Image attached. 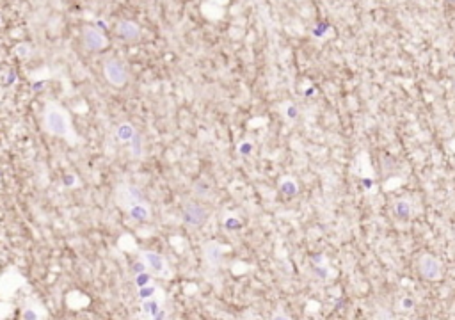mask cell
Returning a JSON list of instances; mask_svg holds the SVG:
<instances>
[{
  "instance_id": "cell-1",
  "label": "cell",
  "mask_w": 455,
  "mask_h": 320,
  "mask_svg": "<svg viewBox=\"0 0 455 320\" xmlns=\"http://www.w3.org/2000/svg\"><path fill=\"white\" fill-rule=\"evenodd\" d=\"M43 128H45L46 134L53 135V137H61L64 141L71 142V144H75L78 141L73 132V127L70 123L68 112L53 102H48L45 105V110H43Z\"/></svg>"
},
{
  "instance_id": "cell-2",
  "label": "cell",
  "mask_w": 455,
  "mask_h": 320,
  "mask_svg": "<svg viewBox=\"0 0 455 320\" xmlns=\"http://www.w3.org/2000/svg\"><path fill=\"white\" fill-rule=\"evenodd\" d=\"M103 75H105L107 82L114 88H123L128 80V71L119 59H107L103 63Z\"/></svg>"
},
{
  "instance_id": "cell-3",
  "label": "cell",
  "mask_w": 455,
  "mask_h": 320,
  "mask_svg": "<svg viewBox=\"0 0 455 320\" xmlns=\"http://www.w3.org/2000/svg\"><path fill=\"white\" fill-rule=\"evenodd\" d=\"M140 260L146 264V269H150V271L153 272L155 276H158V278L169 279L173 276L171 269H169V265H167V260H165L162 254L155 253V251H143V253H140Z\"/></svg>"
},
{
  "instance_id": "cell-4",
  "label": "cell",
  "mask_w": 455,
  "mask_h": 320,
  "mask_svg": "<svg viewBox=\"0 0 455 320\" xmlns=\"http://www.w3.org/2000/svg\"><path fill=\"white\" fill-rule=\"evenodd\" d=\"M208 217H210V212H208L207 207H203V205L187 203L185 207H183L182 219L187 226H190V228H201V226L208 221Z\"/></svg>"
},
{
  "instance_id": "cell-5",
  "label": "cell",
  "mask_w": 455,
  "mask_h": 320,
  "mask_svg": "<svg viewBox=\"0 0 455 320\" xmlns=\"http://www.w3.org/2000/svg\"><path fill=\"white\" fill-rule=\"evenodd\" d=\"M116 201H118L119 207L126 212L128 208H132L133 205L143 203L144 197H143L140 190L137 189L135 185H130V183H121V185L118 187V190H116Z\"/></svg>"
},
{
  "instance_id": "cell-6",
  "label": "cell",
  "mask_w": 455,
  "mask_h": 320,
  "mask_svg": "<svg viewBox=\"0 0 455 320\" xmlns=\"http://www.w3.org/2000/svg\"><path fill=\"white\" fill-rule=\"evenodd\" d=\"M82 41H84L86 48L91 50V52H102L109 45V39L105 38V34L100 28L91 27V25L84 27V31H82Z\"/></svg>"
},
{
  "instance_id": "cell-7",
  "label": "cell",
  "mask_w": 455,
  "mask_h": 320,
  "mask_svg": "<svg viewBox=\"0 0 455 320\" xmlns=\"http://www.w3.org/2000/svg\"><path fill=\"white\" fill-rule=\"evenodd\" d=\"M418 269H420V274L423 276L429 281H438L441 279L443 274V265L441 261L438 260L432 254H425V256L420 258V264H418Z\"/></svg>"
},
{
  "instance_id": "cell-8",
  "label": "cell",
  "mask_w": 455,
  "mask_h": 320,
  "mask_svg": "<svg viewBox=\"0 0 455 320\" xmlns=\"http://www.w3.org/2000/svg\"><path fill=\"white\" fill-rule=\"evenodd\" d=\"M21 285H23V278H21L14 269H11V271H7L6 274L0 276V296L7 299V297L13 296V294L18 290V286H21Z\"/></svg>"
},
{
  "instance_id": "cell-9",
  "label": "cell",
  "mask_w": 455,
  "mask_h": 320,
  "mask_svg": "<svg viewBox=\"0 0 455 320\" xmlns=\"http://www.w3.org/2000/svg\"><path fill=\"white\" fill-rule=\"evenodd\" d=\"M116 32L125 41H137L140 38V34H143L140 27L132 20H119L118 25H116Z\"/></svg>"
},
{
  "instance_id": "cell-10",
  "label": "cell",
  "mask_w": 455,
  "mask_h": 320,
  "mask_svg": "<svg viewBox=\"0 0 455 320\" xmlns=\"http://www.w3.org/2000/svg\"><path fill=\"white\" fill-rule=\"evenodd\" d=\"M203 254H205V260L210 267H217L221 264V258H222V247L221 244L217 242H207L203 247Z\"/></svg>"
},
{
  "instance_id": "cell-11",
  "label": "cell",
  "mask_w": 455,
  "mask_h": 320,
  "mask_svg": "<svg viewBox=\"0 0 455 320\" xmlns=\"http://www.w3.org/2000/svg\"><path fill=\"white\" fill-rule=\"evenodd\" d=\"M116 139H118L119 142H123V144H130V142L133 141V137L137 135V130L135 127H133L132 123H128V121H123V123H119L118 127H116Z\"/></svg>"
},
{
  "instance_id": "cell-12",
  "label": "cell",
  "mask_w": 455,
  "mask_h": 320,
  "mask_svg": "<svg viewBox=\"0 0 455 320\" xmlns=\"http://www.w3.org/2000/svg\"><path fill=\"white\" fill-rule=\"evenodd\" d=\"M126 215L135 222H146V221H150V217H151V210L146 205V201H143V203H137V205H133L132 208H128V210H126Z\"/></svg>"
},
{
  "instance_id": "cell-13",
  "label": "cell",
  "mask_w": 455,
  "mask_h": 320,
  "mask_svg": "<svg viewBox=\"0 0 455 320\" xmlns=\"http://www.w3.org/2000/svg\"><path fill=\"white\" fill-rule=\"evenodd\" d=\"M162 310V303L160 299H157V297H153V299H146L140 303V311H143L144 317H153V315H157L158 311Z\"/></svg>"
},
{
  "instance_id": "cell-14",
  "label": "cell",
  "mask_w": 455,
  "mask_h": 320,
  "mask_svg": "<svg viewBox=\"0 0 455 320\" xmlns=\"http://www.w3.org/2000/svg\"><path fill=\"white\" fill-rule=\"evenodd\" d=\"M279 192L281 194H285V196L287 197H294V196H297V192H299V185H297V182H295L294 178H283L279 182Z\"/></svg>"
},
{
  "instance_id": "cell-15",
  "label": "cell",
  "mask_w": 455,
  "mask_h": 320,
  "mask_svg": "<svg viewBox=\"0 0 455 320\" xmlns=\"http://www.w3.org/2000/svg\"><path fill=\"white\" fill-rule=\"evenodd\" d=\"M43 311L36 304H25L21 310V320H43Z\"/></svg>"
},
{
  "instance_id": "cell-16",
  "label": "cell",
  "mask_w": 455,
  "mask_h": 320,
  "mask_svg": "<svg viewBox=\"0 0 455 320\" xmlns=\"http://www.w3.org/2000/svg\"><path fill=\"white\" fill-rule=\"evenodd\" d=\"M395 214H396V217H400V219H409L411 214H413V208H411L409 199H396L395 201Z\"/></svg>"
},
{
  "instance_id": "cell-17",
  "label": "cell",
  "mask_w": 455,
  "mask_h": 320,
  "mask_svg": "<svg viewBox=\"0 0 455 320\" xmlns=\"http://www.w3.org/2000/svg\"><path fill=\"white\" fill-rule=\"evenodd\" d=\"M158 294V286L157 285H146V286H140V288H137V297H139L140 301H146V299H153V297H157Z\"/></svg>"
},
{
  "instance_id": "cell-18",
  "label": "cell",
  "mask_w": 455,
  "mask_h": 320,
  "mask_svg": "<svg viewBox=\"0 0 455 320\" xmlns=\"http://www.w3.org/2000/svg\"><path fill=\"white\" fill-rule=\"evenodd\" d=\"M130 153H132V157H135V159H140V157H143V139H140L139 134H137L135 137H133V141L130 142Z\"/></svg>"
},
{
  "instance_id": "cell-19",
  "label": "cell",
  "mask_w": 455,
  "mask_h": 320,
  "mask_svg": "<svg viewBox=\"0 0 455 320\" xmlns=\"http://www.w3.org/2000/svg\"><path fill=\"white\" fill-rule=\"evenodd\" d=\"M133 281H135V286L137 288H140V286H146V285H151V281H153V278H151L150 272H139V274H135V278H133Z\"/></svg>"
},
{
  "instance_id": "cell-20",
  "label": "cell",
  "mask_w": 455,
  "mask_h": 320,
  "mask_svg": "<svg viewBox=\"0 0 455 320\" xmlns=\"http://www.w3.org/2000/svg\"><path fill=\"white\" fill-rule=\"evenodd\" d=\"M238 153H240V155H244V157H247V155H251L252 153V150H254V146H252V142L251 141H242L240 144H238Z\"/></svg>"
},
{
  "instance_id": "cell-21",
  "label": "cell",
  "mask_w": 455,
  "mask_h": 320,
  "mask_svg": "<svg viewBox=\"0 0 455 320\" xmlns=\"http://www.w3.org/2000/svg\"><path fill=\"white\" fill-rule=\"evenodd\" d=\"M14 52H16V55H20V57H27L29 53L32 52V48H31V45H27V43H20V45L14 48Z\"/></svg>"
},
{
  "instance_id": "cell-22",
  "label": "cell",
  "mask_w": 455,
  "mask_h": 320,
  "mask_svg": "<svg viewBox=\"0 0 455 320\" xmlns=\"http://www.w3.org/2000/svg\"><path fill=\"white\" fill-rule=\"evenodd\" d=\"M414 306H416V304H414V299H413V297H404V299L400 301V308H402L404 311H411V310H414Z\"/></svg>"
},
{
  "instance_id": "cell-23",
  "label": "cell",
  "mask_w": 455,
  "mask_h": 320,
  "mask_svg": "<svg viewBox=\"0 0 455 320\" xmlns=\"http://www.w3.org/2000/svg\"><path fill=\"white\" fill-rule=\"evenodd\" d=\"M285 114H287L288 120H295V118L299 116V110H297V107H295L294 103H288V107H287V110H285Z\"/></svg>"
},
{
  "instance_id": "cell-24",
  "label": "cell",
  "mask_w": 455,
  "mask_h": 320,
  "mask_svg": "<svg viewBox=\"0 0 455 320\" xmlns=\"http://www.w3.org/2000/svg\"><path fill=\"white\" fill-rule=\"evenodd\" d=\"M144 271H146V264H144L143 260L133 264V274H139V272H144Z\"/></svg>"
},
{
  "instance_id": "cell-25",
  "label": "cell",
  "mask_w": 455,
  "mask_h": 320,
  "mask_svg": "<svg viewBox=\"0 0 455 320\" xmlns=\"http://www.w3.org/2000/svg\"><path fill=\"white\" fill-rule=\"evenodd\" d=\"M150 320H167V313H165L164 310H160L157 315H153V317H151Z\"/></svg>"
},
{
  "instance_id": "cell-26",
  "label": "cell",
  "mask_w": 455,
  "mask_h": 320,
  "mask_svg": "<svg viewBox=\"0 0 455 320\" xmlns=\"http://www.w3.org/2000/svg\"><path fill=\"white\" fill-rule=\"evenodd\" d=\"M226 226H230V228H237V226H240V221L238 219H226Z\"/></svg>"
},
{
  "instance_id": "cell-27",
  "label": "cell",
  "mask_w": 455,
  "mask_h": 320,
  "mask_svg": "<svg viewBox=\"0 0 455 320\" xmlns=\"http://www.w3.org/2000/svg\"><path fill=\"white\" fill-rule=\"evenodd\" d=\"M272 320H290V318H288L287 315H283V313H276L272 317Z\"/></svg>"
},
{
  "instance_id": "cell-28",
  "label": "cell",
  "mask_w": 455,
  "mask_h": 320,
  "mask_svg": "<svg viewBox=\"0 0 455 320\" xmlns=\"http://www.w3.org/2000/svg\"><path fill=\"white\" fill-rule=\"evenodd\" d=\"M446 2H448V4H455V0H446Z\"/></svg>"
},
{
  "instance_id": "cell-29",
  "label": "cell",
  "mask_w": 455,
  "mask_h": 320,
  "mask_svg": "<svg viewBox=\"0 0 455 320\" xmlns=\"http://www.w3.org/2000/svg\"><path fill=\"white\" fill-rule=\"evenodd\" d=\"M294 2H297V4H301V2H304V0H294Z\"/></svg>"
},
{
  "instance_id": "cell-30",
  "label": "cell",
  "mask_w": 455,
  "mask_h": 320,
  "mask_svg": "<svg viewBox=\"0 0 455 320\" xmlns=\"http://www.w3.org/2000/svg\"><path fill=\"white\" fill-rule=\"evenodd\" d=\"M0 23H2V16H0Z\"/></svg>"
}]
</instances>
